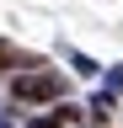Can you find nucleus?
I'll return each instance as SVG.
<instances>
[{"label": "nucleus", "instance_id": "3", "mask_svg": "<svg viewBox=\"0 0 123 128\" xmlns=\"http://www.w3.org/2000/svg\"><path fill=\"white\" fill-rule=\"evenodd\" d=\"M32 128H59V123H54V118H38V123H32Z\"/></svg>", "mask_w": 123, "mask_h": 128}, {"label": "nucleus", "instance_id": "2", "mask_svg": "<svg viewBox=\"0 0 123 128\" xmlns=\"http://www.w3.org/2000/svg\"><path fill=\"white\" fill-rule=\"evenodd\" d=\"M6 64H11V48H6V43H0V70H6Z\"/></svg>", "mask_w": 123, "mask_h": 128}, {"label": "nucleus", "instance_id": "1", "mask_svg": "<svg viewBox=\"0 0 123 128\" xmlns=\"http://www.w3.org/2000/svg\"><path fill=\"white\" fill-rule=\"evenodd\" d=\"M11 91H16V102H54V96H64V80L48 75V70H38V75H22Z\"/></svg>", "mask_w": 123, "mask_h": 128}]
</instances>
